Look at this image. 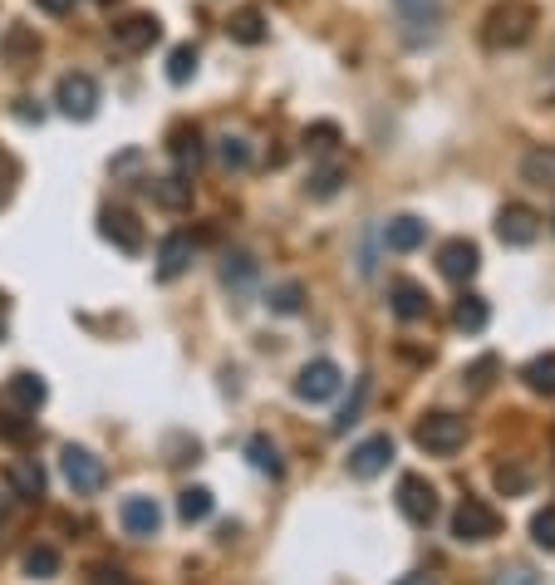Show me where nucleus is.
I'll use <instances>...</instances> for the list:
<instances>
[{
    "instance_id": "f257e3e1",
    "label": "nucleus",
    "mask_w": 555,
    "mask_h": 585,
    "mask_svg": "<svg viewBox=\"0 0 555 585\" xmlns=\"http://www.w3.org/2000/svg\"><path fill=\"white\" fill-rule=\"evenodd\" d=\"M536 30V5L531 0H506L487 15V45L492 50H511V45H526Z\"/></svg>"
},
{
    "instance_id": "f03ea898",
    "label": "nucleus",
    "mask_w": 555,
    "mask_h": 585,
    "mask_svg": "<svg viewBox=\"0 0 555 585\" xmlns=\"http://www.w3.org/2000/svg\"><path fill=\"white\" fill-rule=\"evenodd\" d=\"M413 443L433 458H452L462 443H467V423L457 413H423L418 428H413Z\"/></svg>"
},
{
    "instance_id": "7ed1b4c3",
    "label": "nucleus",
    "mask_w": 555,
    "mask_h": 585,
    "mask_svg": "<svg viewBox=\"0 0 555 585\" xmlns=\"http://www.w3.org/2000/svg\"><path fill=\"white\" fill-rule=\"evenodd\" d=\"M501 531V517L492 502H482V497H462L457 502V512H452V536L462 541V546H482V541H492Z\"/></svg>"
},
{
    "instance_id": "20e7f679",
    "label": "nucleus",
    "mask_w": 555,
    "mask_h": 585,
    "mask_svg": "<svg viewBox=\"0 0 555 585\" xmlns=\"http://www.w3.org/2000/svg\"><path fill=\"white\" fill-rule=\"evenodd\" d=\"M59 468H64V482H69L79 497H94V492H104V482H109L104 458H94L89 448H74V443L59 453Z\"/></svg>"
},
{
    "instance_id": "39448f33",
    "label": "nucleus",
    "mask_w": 555,
    "mask_h": 585,
    "mask_svg": "<svg viewBox=\"0 0 555 585\" xmlns=\"http://www.w3.org/2000/svg\"><path fill=\"white\" fill-rule=\"evenodd\" d=\"M398 512H403L413 527H428V522L438 517V492H433V482L418 477V472H403V477H398Z\"/></svg>"
},
{
    "instance_id": "423d86ee",
    "label": "nucleus",
    "mask_w": 555,
    "mask_h": 585,
    "mask_svg": "<svg viewBox=\"0 0 555 585\" xmlns=\"http://www.w3.org/2000/svg\"><path fill=\"white\" fill-rule=\"evenodd\" d=\"M55 109L64 118H94L99 114V84L94 74H64L55 84Z\"/></svg>"
},
{
    "instance_id": "0eeeda50",
    "label": "nucleus",
    "mask_w": 555,
    "mask_h": 585,
    "mask_svg": "<svg viewBox=\"0 0 555 585\" xmlns=\"http://www.w3.org/2000/svg\"><path fill=\"white\" fill-rule=\"evenodd\" d=\"M339 384H344V369H339L334 359H310V364L295 374V394H300L305 404H325V399H334Z\"/></svg>"
},
{
    "instance_id": "6e6552de",
    "label": "nucleus",
    "mask_w": 555,
    "mask_h": 585,
    "mask_svg": "<svg viewBox=\"0 0 555 585\" xmlns=\"http://www.w3.org/2000/svg\"><path fill=\"white\" fill-rule=\"evenodd\" d=\"M158 40H163V20H158V15H123V20L113 25V45L128 50V55H143V50H153Z\"/></svg>"
},
{
    "instance_id": "1a4fd4ad",
    "label": "nucleus",
    "mask_w": 555,
    "mask_h": 585,
    "mask_svg": "<svg viewBox=\"0 0 555 585\" xmlns=\"http://www.w3.org/2000/svg\"><path fill=\"white\" fill-rule=\"evenodd\" d=\"M477 266H482V251L467 241V236H452V241H443V251H438V271H443L447 281H472L477 276Z\"/></svg>"
},
{
    "instance_id": "9d476101",
    "label": "nucleus",
    "mask_w": 555,
    "mask_h": 585,
    "mask_svg": "<svg viewBox=\"0 0 555 585\" xmlns=\"http://www.w3.org/2000/svg\"><path fill=\"white\" fill-rule=\"evenodd\" d=\"M389 463H393V438L389 433H374V438H364V443L349 453V477L369 482V477H379Z\"/></svg>"
},
{
    "instance_id": "9b49d317",
    "label": "nucleus",
    "mask_w": 555,
    "mask_h": 585,
    "mask_svg": "<svg viewBox=\"0 0 555 585\" xmlns=\"http://www.w3.org/2000/svg\"><path fill=\"white\" fill-rule=\"evenodd\" d=\"M99 232H104V241H113L118 251H128V256L143 251V222H138L128 207H109V212L99 217Z\"/></svg>"
},
{
    "instance_id": "f8f14e48",
    "label": "nucleus",
    "mask_w": 555,
    "mask_h": 585,
    "mask_svg": "<svg viewBox=\"0 0 555 585\" xmlns=\"http://www.w3.org/2000/svg\"><path fill=\"white\" fill-rule=\"evenodd\" d=\"M118 517H123V531L138 536V541H153V536L163 531V507H158L153 497H128V502L118 507Z\"/></svg>"
},
{
    "instance_id": "ddd939ff",
    "label": "nucleus",
    "mask_w": 555,
    "mask_h": 585,
    "mask_svg": "<svg viewBox=\"0 0 555 585\" xmlns=\"http://www.w3.org/2000/svg\"><path fill=\"white\" fill-rule=\"evenodd\" d=\"M497 236L506 241V246H531V241L541 236V222H536V212H531V207L511 202V207H501V217H497Z\"/></svg>"
},
{
    "instance_id": "4468645a",
    "label": "nucleus",
    "mask_w": 555,
    "mask_h": 585,
    "mask_svg": "<svg viewBox=\"0 0 555 585\" xmlns=\"http://www.w3.org/2000/svg\"><path fill=\"white\" fill-rule=\"evenodd\" d=\"M192 261H197V241L192 236H167L163 246H158V281H177V276H187L192 271Z\"/></svg>"
},
{
    "instance_id": "2eb2a0df",
    "label": "nucleus",
    "mask_w": 555,
    "mask_h": 585,
    "mask_svg": "<svg viewBox=\"0 0 555 585\" xmlns=\"http://www.w3.org/2000/svg\"><path fill=\"white\" fill-rule=\"evenodd\" d=\"M5 482H10V497H20V502H40L45 497V468L35 463V458H15L10 468H5Z\"/></svg>"
},
{
    "instance_id": "dca6fc26",
    "label": "nucleus",
    "mask_w": 555,
    "mask_h": 585,
    "mask_svg": "<svg viewBox=\"0 0 555 585\" xmlns=\"http://www.w3.org/2000/svg\"><path fill=\"white\" fill-rule=\"evenodd\" d=\"M167 153H172V163H177V173H192L202 158H207V148H202V133H197V123H177L172 133H167Z\"/></svg>"
},
{
    "instance_id": "f3484780",
    "label": "nucleus",
    "mask_w": 555,
    "mask_h": 585,
    "mask_svg": "<svg viewBox=\"0 0 555 585\" xmlns=\"http://www.w3.org/2000/svg\"><path fill=\"white\" fill-rule=\"evenodd\" d=\"M428 305H433L428 291H423L418 281H408V276H398V281L389 286V310L398 315V320H408V325H413V320H423V315H428Z\"/></svg>"
},
{
    "instance_id": "a211bd4d",
    "label": "nucleus",
    "mask_w": 555,
    "mask_h": 585,
    "mask_svg": "<svg viewBox=\"0 0 555 585\" xmlns=\"http://www.w3.org/2000/svg\"><path fill=\"white\" fill-rule=\"evenodd\" d=\"M452 325L467 330V335H482V330L492 325V305H487V295H477V291L457 295V305H452Z\"/></svg>"
},
{
    "instance_id": "6ab92c4d",
    "label": "nucleus",
    "mask_w": 555,
    "mask_h": 585,
    "mask_svg": "<svg viewBox=\"0 0 555 585\" xmlns=\"http://www.w3.org/2000/svg\"><path fill=\"white\" fill-rule=\"evenodd\" d=\"M192 197H197V192H192V177L187 173H172V177H158V182H153V202H158L163 212H187Z\"/></svg>"
},
{
    "instance_id": "aec40b11",
    "label": "nucleus",
    "mask_w": 555,
    "mask_h": 585,
    "mask_svg": "<svg viewBox=\"0 0 555 585\" xmlns=\"http://www.w3.org/2000/svg\"><path fill=\"white\" fill-rule=\"evenodd\" d=\"M423 241H428V222H418V217H393L389 227H384V246L398 251V256L403 251H418Z\"/></svg>"
},
{
    "instance_id": "412c9836",
    "label": "nucleus",
    "mask_w": 555,
    "mask_h": 585,
    "mask_svg": "<svg viewBox=\"0 0 555 585\" xmlns=\"http://www.w3.org/2000/svg\"><path fill=\"white\" fill-rule=\"evenodd\" d=\"M5 394H10V404H20V409H40L45 399H50V389H45V379L40 374H30V369H20V374H10V384H5Z\"/></svg>"
},
{
    "instance_id": "4be33fe9",
    "label": "nucleus",
    "mask_w": 555,
    "mask_h": 585,
    "mask_svg": "<svg viewBox=\"0 0 555 585\" xmlns=\"http://www.w3.org/2000/svg\"><path fill=\"white\" fill-rule=\"evenodd\" d=\"M521 177L531 182V187H541V192H555V148H531L526 158H521Z\"/></svg>"
},
{
    "instance_id": "5701e85b",
    "label": "nucleus",
    "mask_w": 555,
    "mask_h": 585,
    "mask_svg": "<svg viewBox=\"0 0 555 585\" xmlns=\"http://www.w3.org/2000/svg\"><path fill=\"white\" fill-rule=\"evenodd\" d=\"M0 55H5V64H30L40 55V35L30 25H10L5 40H0Z\"/></svg>"
},
{
    "instance_id": "b1692460",
    "label": "nucleus",
    "mask_w": 555,
    "mask_h": 585,
    "mask_svg": "<svg viewBox=\"0 0 555 585\" xmlns=\"http://www.w3.org/2000/svg\"><path fill=\"white\" fill-rule=\"evenodd\" d=\"M212 492L207 487H182V497H177V517L187 522V527H197V522H207L212 517Z\"/></svg>"
},
{
    "instance_id": "393cba45",
    "label": "nucleus",
    "mask_w": 555,
    "mask_h": 585,
    "mask_svg": "<svg viewBox=\"0 0 555 585\" xmlns=\"http://www.w3.org/2000/svg\"><path fill=\"white\" fill-rule=\"evenodd\" d=\"M231 40H241V45H261V40H266V15H261L256 5L236 10V15H231Z\"/></svg>"
},
{
    "instance_id": "a878e982",
    "label": "nucleus",
    "mask_w": 555,
    "mask_h": 585,
    "mask_svg": "<svg viewBox=\"0 0 555 585\" xmlns=\"http://www.w3.org/2000/svg\"><path fill=\"white\" fill-rule=\"evenodd\" d=\"M521 379H526V389H531V394H555V350L536 354V359L521 369Z\"/></svg>"
},
{
    "instance_id": "bb28decb",
    "label": "nucleus",
    "mask_w": 555,
    "mask_h": 585,
    "mask_svg": "<svg viewBox=\"0 0 555 585\" xmlns=\"http://www.w3.org/2000/svg\"><path fill=\"white\" fill-rule=\"evenodd\" d=\"M246 458H251V468H256V472H271V477H280V472H285V463H280V448L266 438V433H256V438L246 443Z\"/></svg>"
},
{
    "instance_id": "cd10ccee",
    "label": "nucleus",
    "mask_w": 555,
    "mask_h": 585,
    "mask_svg": "<svg viewBox=\"0 0 555 585\" xmlns=\"http://www.w3.org/2000/svg\"><path fill=\"white\" fill-rule=\"evenodd\" d=\"M25 576H30V581H55L59 576L55 546H30V551H25Z\"/></svg>"
},
{
    "instance_id": "c85d7f7f",
    "label": "nucleus",
    "mask_w": 555,
    "mask_h": 585,
    "mask_svg": "<svg viewBox=\"0 0 555 585\" xmlns=\"http://www.w3.org/2000/svg\"><path fill=\"white\" fill-rule=\"evenodd\" d=\"M222 281L231 291H246L251 281H256V261L246 256V251H236V256H226L222 261Z\"/></svg>"
},
{
    "instance_id": "c756f323",
    "label": "nucleus",
    "mask_w": 555,
    "mask_h": 585,
    "mask_svg": "<svg viewBox=\"0 0 555 585\" xmlns=\"http://www.w3.org/2000/svg\"><path fill=\"white\" fill-rule=\"evenodd\" d=\"M192 74H197V50H192V45H177V50L167 55V79H172V84H187Z\"/></svg>"
},
{
    "instance_id": "7c9ffc66",
    "label": "nucleus",
    "mask_w": 555,
    "mask_h": 585,
    "mask_svg": "<svg viewBox=\"0 0 555 585\" xmlns=\"http://www.w3.org/2000/svg\"><path fill=\"white\" fill-rule=\"evenodd\" d=\"M266 305H271L276 315H300V305H305V291H300L295 281H285V286H276V291L266 295Z\"/></svg>"
},
{
    "instance_id": "2f4dec72",
    "label": "nucleus",
    "mask_w": 555,
    "mask_h": 585,
    "mask_svg": "<svg viewBox=\"0 0 555 585\" xmlns=\"http://www.w3.org/2000/svg\"><path fill=\"white\" fill-rule=\"evenodd\" d=\"M364 399H369V379H359L354 384V399L339 409V418H334V433H349L354 423H359V409H364Z\"/></svg>"
},
{
    "instance_id": "473e14b6",
    "label": "nucleus",
    "mask_w": 555,
    "mask_h": 585,
    "mask_svg": "<svg viewBox=\"0 0 555 585\" xmlns=\"http://www.w3.org/2000/svg\"><path fill=\"white\" fill-rule=\"evenodd\" d=\"M531 541H536L541 551H555V507H541V512L531 517Z\"/></svg>"
},
{
    "instance_id": "72a5a7b5",
    "label": "nucleus",
    "mask_w": 555,
    "mask_h": 585,
    "mask_svg": "<svg viewBox=\"0 0 555 585\" xmlns=\"http://www.w3.org/2000/svg\"><path fill=\"white\" fill-rule=\"evenodd\" d=\"M217 158H222L226 168H246V163H251V148H246V138L226 133L222 143H217Z\"/></svg>"
},
{
    "instance_id": "f704fd0d",
    "label": "nucleus",
    "mask_w": 555,
    "mask_h": 585,
    "mask_svg": "<svg viewBox=\"0 0 555 585\" xmlns=\"http://www.w3.org/2000/svg\"><path fill=\"white\" fill-rule=\"evenodd\" d=\"M339 182H344V173H339V168L315 173V177H310V197H334V192H339Z\"/></svg>"
},
{
    "instance_id": "c9c22d12",
    "label": "nucleus",
    "mask_w": 555,
    "mask_h": 585,
    "mask_svg": "<svg viewBox=\"0 0 555 585\" xmlns=\"http://www.w3.org/2000/svg\"><path fill=\"white\" fill-rule=\"evenodd\" d=\"M497 585H536V571L521 566V561H511V566H501L497 571Z\"/></svg>"
},
{
    "instance_id": "e433bc0d",
    "label": "nucleus",
    "mask_w": 555,
    "mask_h": 585,
    "mask_svg": "<svg viewBox=\"0 0 555 585\" xmlns=\"http://www.w3.org/2000/svg\"><path fill=\"white\" fill-rule=\"evenodd\" d=\"M334 138H339V128H334V123H315V128H305V143H310V148H330Z\"/></svg>"
},
{
    "instance_id": "4c0bfd02",
    "label": "nucleus",
    "mask_w": 555,
    "mask_h": 585,
    "mask_svg": "<svg viewBox=\"0 0 555 585\" xmlns=\"http://www.w3.org/2000/svg\"><path fill=\"white\" fill-rule=\"evenodd\" d=\"M89 585H128V576H123L118 566H94V576H89Z\"/></svg>"
},
{
    "instance_id": "58836bf2",
    "label": "nucleus",
    "mask_w": 555,
    "mask_h": 585,
    "mask_svg": "<svg viewBox=\"0 0 555 585\" xmlns=\"http://www.w3.org/2000/svg\"><path fill=\"white\" fill-rule=\"evenodd\" d=\"M497 482H501V487H506V492H521V487H526L531 477H526V472H521V468H511V472L501 468V472H497Z\"/></svg>"
},
{
    "instance_id": "ea45409f",
    "label": "nucleus",
    "mask_w": 555,
    "mask_h": 585,
    "mask_svg": "<svg viewBox=\"0 0 555 585\" xmlns=\"http://www.w3.org/2000/svg\"><path fill=\"white\" fill-rule=\"evenodd\" d=\"M398 5H403L408 15H433V10H438V0H398Z\"/></svg>"
},
{
    "instance_id": "a19ab883",
    "label": "nucleus",
    "mask_w": 555,
    "mask_h": 585,
    "mask_svg": "<svg viewBox=\"0 0 555 585\" xmlns=\"http://www.w3.org/2000/svg\"><path fill=\"white\" fill-rule=\"evenodd\" d=\"M35 5H40L45 15H69V10H74V0H35Z\"/></svg>"
},
{
    "instance_id": "79ce46f5",
    "label": "nucleus",
    "mask_w": 555,
    "mask_h": 585,
    "mask_svg": "<svg viewBox=\"0 0 555 585\" xmlns=\"http://www.w3.org/2000/svg\"><path fill=\"white\" fill-rule=\"evenodd\" d=\"M393 585H438L433 576H423V571H413V576H403V581H393Z\"/></svg>"
},
{
    "instance_id": "37998d69",
    "label": "nucleus",
    "mask_w": 555,
    "mask_h": 585,
    "mask_svg": "<svg viewBox=\"0 0 555 585\" xmlns=\"http://www.w3.org/2000/svg\"><path fill=\"white\" fill-rule=\"evenodd\" d=\"M5 512H10V502H5V497H0V522H5Z\"/></svg>"
},
{
    "instance_id": "c03bdc74",
    "label": "nucleus",
    "mask_w": 555,
    "mask_h": 585,
    "mask_svg": "<svg viewBox=\"0 0 555 585\" xmlns=\"http://www.w3.org/2000/svg\"><path fill=\"white\" fill-rule=\"evenodd\" d=\"M99 5H118V0H99Z\"/></svg>"
}]
</instances>
